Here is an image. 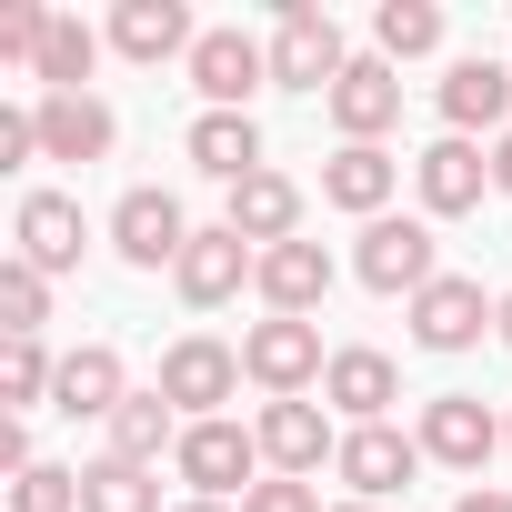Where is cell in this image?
<instances>
[{
    "instance_id": "1",
    "label": "cell",
    "mask_w": 512,
    "mask_h": 512,
    "mask_svg": "<svg viewBox=\"0 0 512 512\" xmlns=\"http://www.w3.org/2000/svg\"><path fill=\"white\" fill-rule=\"evenodd\" d=\"M352 272H362V292H382V302H422V292L442 282V241H432V221L382 211V221H362V241H352Z\"/></svg>"
},
{
    "instance_id": "2",
    "label": "cell",
    "mask_w": 512,
    "mask_h": 512,
    "mask_svg": "<svg viewBox=\"0 0 512 512\" xmlns=\"http://www.w3.org/2000/svg\"><path fill=\"white\" fill-rule=\"evenodd\" d=\"M241 372L262 382L272 402H302L322 372H332V352H322V322H292V312H262L241 332Z\"/></svg>"
},
{
    "instance_id": "3",
    "label": "cell",
    "mask_w": 512,
    "mask_h": 512,
    "mask_svg": "<svg viewBox=\"0 0 512 512\" xmlns=\"http://www.w3.org/2000/svg\"><path fill=\"white\" fill-rule=\"evenodd\" d=\"M171 472L191 482V502H231V492H251V482H262L272 462H262V432H241V422L221 412V422H191V432H181Z\"/></svg>"
},
{
    "instance_id": "4",
    "label": "cell",
    "mask_w": 512,
    "mask_h": 512,
    "mask_svg": "<svg viewBox=\"0 0 512 512\" xmlns=\"http://www.w3.org/2000/svg\"><path fill=\"white\" fill-rule=\"evenodd\" d=\"M342 71H352L342 21L322 11V0H282V31H272V91H322V101H332Z\"/></svg>"
},
{
    "instance_id": "5",
    "label": "cell",
    "mask_w": 512,
    "mask_h": 512,
    "mask_svg": "<svg viewBox=\"0 0 512 512\" xmlns=\"http://www.w3.org/2000/svg\"><path fill=\"white\" fill-rule=\"evenodd\" d=\"M251 372H241V352L231 342H211V332H181L171 352H161V402L181 412V422H221V402L241 392Z\"/></svg>"
},
{
    "instance_id": "6",
    "label": "cell",
    "mask_w": 512,
    "mask_h": 512,
    "mask_svg": "<svg viewBox=\"0 0 512 512\" xmlns=\"http://www.w3.org/2000/svg\"><path fill=\"white\" fill-rule=\"evenodd\" d=\"M241 282H262V251H251L231 221L191 231V251L171 262V292H181L191 312H221V302H241Z\"/></svg>"
},
{
    "instance_id": "7",
    "label": "cell",
    "mask_w": 512,
    "mask_h": 512,
    "mask_svg": "<svg viewBox=\"0 0 512 512\" xmlns=\"http://www.w3.org/2000/svg\"><path fill=\"white\" fill-rule=\"evenodd\" d=\"M81 251H91V221H81V201L71 191H21V211H11V262H31V272H81Z\"/></svg>"
},
{
    "instance_id": "8",
    "label": "cell",
    "mask_w": 512,
    "mask_h": 512,
    "mask_svg": "<svg viewBox=\"0 0 512 512\" xmlns=\"http://www.w3.org/2000/svg\"><path fill=\"white\" fill-rule=\"evenodd\" d=\"M111 251H121L131 272H171L181 251H191V211H181L171 191H151V181H141V191H121V201H111Z\"/></svg>"
},
{
    "instance_id": "9",
    "label": "cell",
    "mask_w": 512,
    "mask_h": 512,
    "mask_svg": "<svg viewBox=\"0 0 512 512\" xmlns=\"http://www.w3.org/2000/svg\"><path fill=\"white\" fill-rule=\"evenodd\" d=\"M492 452H502V412H492L482 392H432V402H422V462L482 472Z\"/></svg>"
},
{
    "instance_id": "10",
    "label": "cell",
    "mask_w": 512,
    "mask_h": 512,
    "mask_svg": "<svg viewBox=\"0 0 512 512\" xmlns=\"http://www.w3.org/2000/svg\"><path fill=\"white\" fill-rule=\"evenodd\" d=\"M191 91H201V111H251V91H272V51L251 31H201Z\"/></svg>"
},
{
    "instance_id": "11",
    "label": "cell",
    "mask_w": 512,
    "mask_h": 512,
    "mask_svg": "<svg viewBox=\"0 0 512 512\" xmlns=\"http://www.w3.org/2000/svg\"><path fill=\"white\" fill-rule=\"evenodd\" d=\"M412 191H422V221H462V211H482V191H492V161H482V141L442 131V141L412 161Z\"/></svg>"
},
{
    "instance_id": "12",
    "label": "cell",
    "mask_w": 512,
    "mask_h": 512,
    "mask_svg": "<svg viewBox=\"0 0 512 512\" xmlns=\"http://www.w3.org/2000/svg\"><path fill=\"white\" fill-rule=\"evenodd\" d=\"M332 472L352 482V502H392V492H412V472H422V432L362 422V432H342V462H332Z\"/></svg>"
},
{
    "instance_id": "13",
    "label": "cell",
    "mask_w": 512,
    "mask_h": 512,
    "mask_svg": "<svg viewBox=\"0 0 512 512\" xmlns=\"http://www.w3.org/2000/svg\"><path fill=\"white\" fill-rule=\"evenodd\" d=\"M262 462L272 472H292V482H312L322 462H342V432H332V412L322 402H262Z\"/></svg>"
},
{
    "instance_id": "14",
    "label": "cell",
    "mask_w": 512,
    "mask_h": 512,
    "mask_svg": "<svg viewBox=\"0 0 512 512\" xmlns=\"http://www.w3.org/2000/svg\"><path fill=\"white\" fill-rule=\"evenodd\" d=\"M322 111H332V131H342V141H382V131L402 121V71H392L382 51H362V61L332 81V101H322Z\"/></svg>"
},
{
    "instance_id": "15",
    "label": "cell",
    "mask_w": 512,
    "mask_h": 512,
    "mask_svg": "<svg viewBox=\"0 0 512 512\" xmlns=\"http://www.w3.org/2000/svg\"><path fill=\"white\" fill-rule=\"evenodd\" d=\"M322 402L362 432V422H392V402H402V372H392V352H372V342H342L332 352V372H322Z\"/></svg>"
},
{
    "instance_id": "16",
    "label": "cell",
    "mask_w": 512,
    "mask_h": 512,
    "mask_svg": "<svg viewBox=\"0 0 512 512\" xmlns=\"http://www.w3.org/2000/svg\"><path fill=\"white\" fill-rule=\"evenodd\" d=\"M221 221H231L251 251H282V241H302V181H292V171H251V181H231Z\"/></svg>"
},
{
    "instance_id": "17",
    "label": "cell",
    "mask_w": 512,
    "mask_h": 512,
    "mask_svg": "<svg viewBox=\"0 0 512 512\" xmlns=\"http://www.w3.org/2000/svg\"><path fill=\"white\" fill-rule=\"evenodd\" d=\"M41 161H111V141H121V121H111V101H91V91H41Z\"/></svg>"
},
{
    "instance_id": "18",
    "label": "cell",
    "mask_w": 512,
    "mask_h": 512,
    "mask_svg": "<svg viewBox=\"0 0 512 512\" xmlns=\"http://www.w3.org/2000/svg\"><path fill=\"white\" fill-rule=\"evenodd\" d=\"M392 191H402V161H392L382 141H342V151L322 161V201H332V211H352V221H382V211H392Z\"/></svg>"
},
{
    "instance_id": "19",
    "label": "cell",
    "mask_w": 512,
    "mask_h": 512,
    "mask_svg": "<svg viewBox=\"0 0 512 512\" xmlns=\"http://www.w3.org/2000/svg\"><path fill=\"white\" fill-rule=\"evenodd\" d=\"M412 312V342L422 352H472L482 332H492V302H482V282H462V272H442L422 302H402Z\"/></svg>"
},
{
    "instance_id": "20",
    "label": "cell",
    "mask_w": 512,
    "mask_h": 512,
    "mask_svg": "<svg viewBox=\"0 0 512 512\" xmlns=\"http://www.w3.org/2000/svg\"><path fill=\"white\" fill-rule=\"evenodd\" d=\"M442 121H452L462 141H472V131L502 141V131H512V61H482V51L452 61V71H442Z\"/></svg>"
},
{
    "instance_id": "21",
    "label": "cell",
    "mask_w": 512,
    "mask_h": 512,
    "mask_svg": "<svg viewBox=\"0 0 512 512\" xmlns=\"http://www.w3.org/2000/svg\"><path fill=\"white\" fill-rule=\"evenodd\" d=\"M111 51L121 61H191L201 51V21L181 11V0H121V11H111Z\"/></svg>"
},
{
    "instance_id": "22",
    "label": "cell",
    "mask_w": 512,
    "mask_h": 512,
    "mask_svg": "<svg viewBox=\"0 0 512 512\" xmlns=\"http://www.w3.org/2000/svg\"><path fill=\"white\" fill-rule=\"evenodd\" d=\"M121 402H131V372H121V352H111V342H81V352H61L51 412H71V422H111Z\"/></svg>"
},
{
    "instance_id": "23",
    "label": "cell",
    "mask_w": 512,
    "mask_h": 512,
    "mask_svg": "<svg viewBox=\"0 0 512 512\" xmlns=\"http://www.w3.org/2000/svg\"><path fill=\"white\" fill-rule=\"evenodd\" d=\"M181 151H191V171H211L221 191L251 181V171H272V161H262V121H251V111H201V121L181 131Z\"/></svg>"
},
{
    "instance_id": "24",
    "label": "cell",
    "mask_w": 512,
    "mask_h": 512,
    "mask_svg": "<svg viewBox=\"0 0 512 512\" xmlns=\"http://www.w3.org/2000/svg\"><path fill=\"white\" fill-rule=\"evenodd\" d=\"M251 292H262L272 312H292V322H312V312L332 302V251H322V241H282V251H262V282H251Z\"/></svg>"
},
{
    "instance_id": "25",
    "label": "cell",
    "mask_w": 512,
    "mask_h": 512,
    "mask_svg": "<svg viewBox=\"0 0 512 512\" xmlns=\"http://www.w3.org/2000/svg\"><path fill=\"white\" fill-rule=\"evenodd\" d=\"M101 432H111V452H121V462H151V472H161V452H181V432H191V422H181V412L161 402V382H151V392H131Z\"/></svg>"
},
{
    "instance_id": "26",
    "label": "cell",
    "mask_w": 512,
    "mask_h": 512,
    "mask_svg": "<svg viewBox=\"0 0 512 512\" xmlns=\"http://www.w3.org/2000/svg\"><path fill=\"white\" fill-rule=\"evenodd\" d=\"M81 512H161V472L101 452V462H81Z\"/></svg>"
},
{
    "instance_id": "27",
    "label": "cell",
    "mask_w": 512,
    "mask_h": 512,
    "mask_svg": "<svg viewBox=\"0 0 512 512\" xmlns=\"http://www.w3.org/2000/svg\"><path fill=\"white\" fill-rule=\"evenodd\" d=\"M372 51L392 71L422 61V51H442V11H432V0H382V11H372Z\"/></svg>"
},
{
    "instance_id": "28",
    "label": "cell",
    "mask_w": 512,
    "mask_h": 512,
    "mask_svg": "<svg viewBox=\"0 0 512 512\" xmlns=\"http://www.w3.org/2000/svg\"><path fill=\"white\" fill-rule=\"evenodd\" d=\"M91 61H101V31H91V21H71V11H61V21H51V41H41V61H31V71H41V81H51V91H81V81H91Z\"/></svg>"
},
{
    "instance_id": "29",
    "label": "cell",
    "mask_w": 512,
    "mask_h": 512,
    "mask_svg": "<svg viewBox=\"0 0 512 512\" xmlns=\"http://www.w3.org/2000/svg\"><path fill=\"white\" fill-rule=\"evenodd\" d=\"M41 322H51V272L0 262V332H11V342H41Z\"/></svg>"
},
{
    "instance_id": "30",
    "label": "cell",
    "mask_w": 512,
    "mask_h": 512,
    "mask_svg": "<svg viewBox=\"0 0 512 512\" xmlns=\"http://www.w3.org/2000/svg\"><path fill=\"white\" fill-rule=\"evenodd\" d=\"M51 382H61V362H51L41 342H0V402H11V422H21L31 402H51Z\"/></svg>"
},
{
    "instance_id": "31",
    "label": "cell",
    "mask_w": 512,
    "mask_h": 512,
    "mask_svg": "<svg viewBox=\"0 0 512 512\" xmlns=\"http://www.w3.org/2000/svg\"><path fill=\"white\" fill-rule=\"evenodd\" d=\"M11 512H81V472H61V462H31V472L11 482Z\"/></svg>"
},
{
    "instance_id": "32",
    "label": "cell",
    "mask_w": 512,
    "mask_h": 512,
    "mask_svg": "<svg viewBox=\"0 0 512 512\" xmlns=\"http://www.w3.org/2000/svg\"><path fill=\"white\" fill-rule=\"evenodd\" d=\"M61 11H41V0H0V61H41Z\"/></svg>"
},
{
    "instance_id": "33",
    "label": "cell",
    "mask_w": 512,
    "mask_h": 512,
    "mask_svg": "<svg viewBox=\"0 0 512 512\" xmlns=\"http://www.w3.org/2000/svg\"><path fill=\"white\" fill-rule=\"evenodd\" d=\"M241 512H322V482H292V472H262L241 492Z\"/></svg>"
},
{
    "instance_id": "34",
    "label": "cell",
    "mask_w": 512,
    "mask_h": 512,
    "mask_svg": "<svg viewBox=\"0 0 512 512\" xmlns=\"http://www.w3.org/2000/svg\"><path fill=\"white\" fill-rule=\"evenodd\" d=\"M31 151H41V121L31 111H0V171H21Z\"/></svg>"
},
{
    "instance_id": "35",
    "label": "cell",
    "mask_w": 512,
    "mask_h": 512,
    "mask_svg": "<svg viewBox=\"0 0 512 512\" xmlns=\"http://www.w3.org/2000/svg\"><path fill=\"white\" fill-rule=\"evenodd\" d=\"M452 512H512V492H502V482H472V492H462Z\"/></svg>"
},
{
    "instance_id": "36",
    "label": "cell",
    "mask_w": 512,
    "mask_h": 512,
    "mask_svg": "<svg viewBox=\"0 0 512 512\" xmlns=\"http://www.w3.org/2000/svg\"><path fill=\"white\" fill-rule=\"evenodd\" d=\"M492 191H502V201H512V131H502V141H492Z\"/></svg>"
},
{
    "instance_id": "37",
    "label": "cell",
    "mask_w": 512,
    "mask_h": 512,
    "mask_svg": "<svg viewBox=\"0 0 512 512\" xmlns=\"http://www.w3.org/2000/svg\"><path fill=\"white\" fill-rule=\"evenodd\" d=\"M492 332H502V342H512V292H502V302H492Z\"/></svg>"
},
{
    "instance_id": "38",
    "label": "cell",
    "mask_w": 512,
    "mask_h": 512,
    "mask_svg": "<svg viewBox=\"0 0 512 512\" xmlns=\"http://www.w3.org/2000/svg\"><path fill=\"white\" fill-rule=\"evenodd\" d=\"M181 512H231V502H181Z\"/></svg>"
},
{
    "instance_id": "39",
    "label": "cell",
    "mask_w": 512,
    "mask_h": 512,
    "mask_svg": "<svg viewBox=\"0 0 512 512\" xmlns=\"http://www.w3.org/2000/svg\"><path fill=\"white\" fill-rule=\"evenodd\" d=\"M502 452H512V412H502Z\"/></svg>"
},
{
    "instance_id": "40",
    "label": "cell",
    "mask_w": 512,
    "mask_h": 512,
    "mask_svg": "<svg viewBox=\"0 0 512 512\" xmlns=\"http://www.w3.org/2000/svg\"><path fill=\"white\" fill-rule=\"evenodd\" d=\"M342 512H382V502H342Z\"/></svg>"
}]
</instances>
